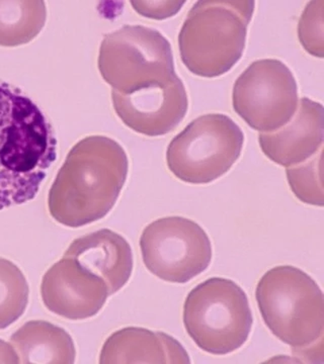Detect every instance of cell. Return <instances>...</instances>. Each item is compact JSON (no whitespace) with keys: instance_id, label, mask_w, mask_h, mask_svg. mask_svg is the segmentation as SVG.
Segmentation results:
<instances>
[{"instance_id":"obj_12","label":"cell","mask_w":324,"mask_h":364,"mask_svg":"<svg viewBox=\"0 0 324 364\" xmlns=\"http://www.w3.org/2000/svg\"><path fill=\"white\" fill-rule=\"evenodd\" d=\"M323 105L303 97L289 123L272 133L259 134V146L271 161L281 166H295L323 148Z\"/></svg>"},{"instance_id":"obj_20","label":"cell","mask_w":324,"mask_h":364,"mask_svg":"<svg viewBox=\"0 0 324 364\" xmlns=\"http://www.w3.org/2000/svg\"><path fill=\"white\" fill-rule=\"evenodd\" d=\"M131 4L141 16L163 20L179 13L184 1H131Z\"/></svg>"},{"instance_id":"obj_9","label":"cell","mask_w":324,"mask_h":364,"mask_svg":"<svg viewBox=\"0 0 324 364\" xmlns=\"http://www.w3.org/2000/svg\"><path fill=\"white\" fill-rule=\"evenodd\" d=\"M232 104L251 129L272 133L294 117L298 86L289 67L280 60H256L235 81Z\"/></svg>"},{"instance_id":"obj_17","label":"cell","mask_w":324,"mask_h":364,"mask_svg":"<svg viewBox=\"0 0 324 364\" xmlns=\"http://www.w3.org/2000/svg\"><path fill=\"white\" fill-rule=\"evenodd\" d=\"M28 294L30 289L23 272L11 261L0 258V330L23 315Z\"/></svg>"},{"instance_id":"obj_21","label":"cell","mask_w":324,"mask_h":364,"mask_svg":"<svg viewBox=\"0 0 324 364\" xmlns=\"http://www.w3.org/2000/svg\"><path fill=\"white\" fill-rule=\"evenodd\" d=\"M0 363H20V358L13 345L2 340H0Z\"/></svg>"},{"instance_id":"obj_7","label":"cell","mask_w":324,"mask_h":364,"mask_svg":"<svg viewBox=\"0 0 324 364\" xmlns=\"http://www.w3.org/2000/svg\"><path fill=\"white\" fill-rule=\"evenodd\" d=\"M244 135L222 114L197 117L172 139L167 151L169 171L189 184H208L226 174L239 160Z\"/></svg>"},{"instance_id":"obj_3","label":"cell","mask_w":324,"mask_h":364,"mask_svg":"<svg viewBox=\"0 0 324 364\" xmlns=\"http://www.w3.org/2000/svg\"><path fill=\"white\" fill-rule=\"evenodd\" d=\"M254 4L251 0L197 2L179 35L184 65L205 78L219 77L231 70L246 49Z\"/></svg>"},{"instance_id":"obj_13","label":"cell","mask_w":324,"mask_h":364,"mask_svg":"<svg viewBox=\"0 0 324 364\" xmlns=\"http://www.w3.org/2000/svg\"><path fill=\"white\" fill-rule=\"evenodd\" d=\"M64 256L104 279L110 296L126 286L133 272L131 246L123 236L110 229L76 239Z\"/></svg>"},{"instance_id":"obj_16","label":"cell","mask_w":324,"mask_h":364,"mask_svg":"<svg viewBox=\"0 0 324 364\" xmlns=\"http://www.w3.org/2000/svg\"><path fill=\"white\" fill-rule=\"evenodd\" d=\"M46 18L47 9L41 0L0 1V46L28 44L43 30Z\"/></svg>"},{"instance_id":"obj_15","label":"cell","mask_w":324,"mask_h":364,"mask_svg":"<svg viewBox=\"0 0 324 364\" xmlns=\"http://www.w3.org/2000/svg\"><path fill=\"white\" fill-rule=\"evenodd\" d=\"M20 363L71 364L76 350L70 335L45 321L26 323L11 338Z\"/></svg>"},{"instance_id":"obj_6","label":"cell","mask_w":324,"mask_h":364,"mask_svg":"<svg viewBox=\"0 0 324 364\" xmlns=\"http://www.w3.org/2000/svg\"><path fill=\"white\" fill-rule=\"evenodd\" d=\"M103 79L123 95L174 77L172 46L158 31L144 26H124L108 33L98 60Z\"/></svg>"},{"instance_id":"obj_14","label":"cell","mask_w":324,"mask_h":364,"mask_svg":"<svg viewBox=\"0 0 324 364\" xmlns=\"http://www.w3.org/2000/svg\"><path fill=\"white\" fill-rule=\"evenodd\" d=\"M100 363H191V359L169 335L127 327L113 333L105 342Z\"/></svg>"},{"instance_id":"obj_8","label":"cell","mask_w":324,"mask_h":364,"mask_svg":"<svg viewBox=\"0 0 324 364\" xmlns=\"http://www.w3.org/2000/svg\"><path fill=\"white\" fill-rule=\"evenodd\" d=\"M144 265L172 284H186L205 272L212 260V244L198 224L182 217L156 220L140 238Z\"/></svg>"},{"instance_id":"obj_10","label":"cell","mask_w":324,"mask_h":364,"mask_svg":"<svg viewBox=\"0 0 324 364\" xmlns=\"http://www.w3.org/2000/svg\"><path fill=\"white\" fill-rule=\"evenodd\" d=\"M112 100L120 119L131 130L148 136L174 131L189 107L186 88L177 75L128 95L112 90Z\"/></svg>"},{"instance_id":"obj_11","label":"cell","mask_w":324,"mask_h":364,"mask_svg":"<svg viewBox=\"0 0 324 364\" xmlns=\"http://www.w3.org/2000/svg\"><path fill=\"white\" fill-rule=\"evenodd\" d=\"M41 296L50 312L78 321L98 315L110 293L104 279L63 256L43 277Z\"/></svg>"},{"instance_id":"obj_18","label":"cell","mask_w":324,"mask_h":364,"mask_svg":"<svg viewBox=\"0 0 324 364\" xmlns=\"http://www.w3.org/2000/svg\"><path fill=\"white\" fill-rule=\"evenodd\" d=\"M323 150H320L301 164L287 167L288 183L293 193L302 203L307 205L323 207L324 196L323 181H321V158Z\"/></svg>"},{"instance_id":"obj_5","label":"cell","mask_w":324,"mask_h":364,"mask_svg":"<svg viewBox=\"0 0 324 364\" xmlns=\"http://www.w3.org/2000/svg\"><path fill=\"white\" fill-rule=\"evenodd\" d=\"M182 318L194 344L214 355H226L244 346L254 324L246 291L222 277L205 280L189 291Z\"/></svg>"},{"instance_id":"obj_1","label":"cell","mask_w":324,"mask_h":364,"mask_svg":"<svg viewBox=\"0 0 324 364\" xmlns=\"http://www.w3.org/2000/svg\"><path fill=\"white\" fill-rule=\"evenodd\" d=\"M128 156L109 136H90L72 147L53 182L48 208L65 227L86 226L116 205L128 176Z\"/></svg>"},{"instance_id":"obj_19","label":"cell","mask_w":324,"mask_h":364,"mask_svg":"<svg viewBox=\"0 0 324 364\" xmlns=\"http://www.w3.org/2000/svg\"><path fill=\"white\" fill-rule=\"evenodd\" d=\"M324 1H310L305 7L298 23V37L305 50L314 57L323 58Z\"/></svg>"},{"instance_id":"obj_4","label":"cell","mask_w":324,"mask_h":364,"mask_svg":"<svg viewBox=\"0 0 324 364\" xmlns=\"http://www.w3.org/2000/svg\"><path fill=\"white\" fill-rule=\"evenodd\" d=\"M256 299L266 327L293 349L307 348L323 336V293L303 270L272 268L259 279Z\"/></svg>"},{"instance_id":"obj_2","label":"cell","mask_w":324,"mask_h":364,"mask_svg":"<svg viewBox=\"0 0 324 364\" xmlns=\"http://www.w3.org/2000/svg\"><path fill=\"white\" fill-rule=\"evenodd\" d=\"M56 157V136L44 112L0 81V210L33 200Z\"/></svg>"}]
</instances>
